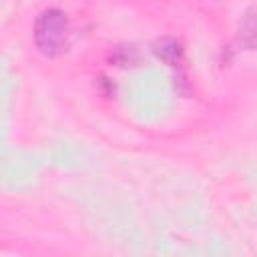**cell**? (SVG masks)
I'll list each match as a JSON object with an SVG mask.
<instances>
[{
	"mask_svg": "<svg viewBox=\"0 0 257 257\" xmlns=\"http://www.w3.org/2000/svg\"><path fill=\"white\" fill-rule=\"evenodd\" d=\"M34 44L48 56L56 58L68 48V18L60 8H46L34 24Z\"/></svg>",
	"mask_w": 257,
	"mask_h": 257,
	"instance_id": "cell-1",
	"label": "cell"
},
{
	"mask_svg": "<svg viewBox=\"0 0 257 257\" xmlns=\"http://www.w3.org/2000/svg\"><path fill=\"white\" fill-rule=\"evenodd\" d=\"M155 54H157L161 60H165L169 66H173V68H177V66L183 64V48H181V44H179L177 40H173V38L161 40V42L155 46Z\"/></svg>",
	"mask_w": 257,
	"mask_h": 257,
	"instance_id": "cell-2",
	"label": "cell"
}]
</instances>
